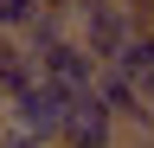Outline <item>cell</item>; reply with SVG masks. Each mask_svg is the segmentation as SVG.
<instances>
[{"label":"cell","instance_id":"cell-12","mask_svg":"<svg viewBox=\"0 0 154 148\" xmlns=\"http://www.w3.org/2000/svg\"><path fill=\"white\" fill-rule=\"evenodd\" d=\"M71 7H84V0H71Z\"/></svg>","mask_w":154,"mask_h":148},{"label":"cell","instance_id":"cell-9","mask_svg":"<svg viewBox=\"0 0 154 148\" xmlns=\"http://www.w3.org/2000/svg\"><path fill=\"white\" fill-rule=\"evenodd\" d=\"M116 7H128V13H135V26H148V20H154V0H116Z\"/></svg>","mask_w":154,"mask_h":148},{"label":"cell","instance_id":"cell-2","mask_svg":"<svg viewBox=\"0 0 154 148\" xmlns=\"http://www.w3.org/2000/svg\"><path fill=\"white\" fill-rule=\"evenodd\" d=\"M128 32H135V13L116 7V0H84V7H71V39L84 45L96 65H109Z\"/></svg>","mask_w":154,"mask_h":148},{"label":"cell","instance_id":"cell-8","mask_svg":"<svg viewBox=\"0 0 154 148\" xmlns=\"http://www.w3.org/2000/svg\"><path fill=\"white\" fill-rule=\"evenodd\" d=\"M38 13H45L38 0H0V39H26Z\"/></svg>","mask_w":154,"mask_h":148},{"label":"cell","instance_id":"cell-3","mask_svg":"<svg viewBox=\"0 0 154 148\" xmlns=\"http://www.w3.org/2000/svg\"><path fill=\"white\" fill-rule=\"evenodd\" d=\"M38 77H45L58 97H90V84H96V58L77 39H64V45H51V52H38Z\"/></svg>","mask_w":154,"mask_h":148},{"label":"cell","instance_id":"cell-5","mask_svg":"<svg viewBox=\"0 0 154 148\" xmlns=\"http://www.w3.org/2000/svg\"><path fill=\"white\" fill-rule=\"evenodd\" d=\"M109 71H122L128 84H141V77H154V26H135L128 39H122V52L109 58Z\"/></svg>","mask_w":154,"mask_h":148},{"label":"cell","instance_id":"cell-7","mask_svg":"<svg viewBox=\"0 0 154 148\" xmlns=\"http://www.w3.org/2000/svg\"><path fill=\"white\" fill-rule=\"evenodd\" d=\"M64 39H71V13H64V7H45L19 45H26V52H32V65H38V52H51V45H64Z\"/></svg>","mask_w":154,"mask_h":148},{"label":"cell","instance_id":"cell-4","mask_svg":"<svg viewBox=\"0 0 154 148\" xmlns=\"http://www.w3.org/2000/svg\"><path fill=\"white\" fill-rule=\"evenodd\" d=\"M58 148H122V129H116V116H109L96 97H77V103L64 109Z\"/></svg>","mask_w":154,"mask_h":148},{"label":"cell","instance_id":"cell-6","mask_svg":"<svg viewBox=\"0 0 154 148\" xmlns=\"http://www.w3.org/2000/svg\"><path fill=\"white\" fill-rule=\"evenodd\" d=\"M26 84H38V65H32V52L19 45V39H0V103L19 97Z\"/></svg>","mask_w":154,"mask_h":148},{"label":"cell","instance_id":"cell-1","mask_svg":"<svg viewBox=\"0 0 154 148\" xmlns=\"http://www.w3.org/2000/svg\"><path fill=\"white\" fill-rule=\"evenodd\" d=\"M64 109H71V97H58V90L38 77V84H26V90H19V97H7L0 122H7V129H19V135H32L38 148H58V135H64Z\"/></svg>","mask_w":154,"mask_h":148},{"label":"cell","instance_id":"cell-11","mask_svg":"<svg viewBox=\"0 0 154 148\" xmlns=\"http://www.w3.org/2000/svg\"><path fill=\"white\" fill-rule=\"evenodd\" d=\"M38 7H64V13H71V0H38Z\"/></svg>","mask_w":154,"mask_h":148},{"label":"cell","instance_id":"cell-14","mask_svg":"<svg viewBox=\"0 0 154 148\" xmlns=\"http://www.w3.org/2000/svg\"><path fill=\"white\" fill-rule=\"evenodd\" d=\"M148 26H154V20H148Z\"/></svg>","mask_w":154,"mask_h":148},{"label":"cell","instance_id":"cell-13","mask_svg":"<svg viewBox=\"0 0 154 148\" xmlns=\"http://www.w3.org/2000/svg\"><path fill=\"white\" fill-rule=\"evenodd\" d=\"M0 109H7V103H0Z\"/></svg>","mask_w":154,"mask_h":148},{"label":"cell","instance_id":"cell-10","mask_svg":"<svg viewBox=\"0 0 154 148\" xmlns=\"http://www.w3.org/2000/svg\"><path fill=\"white\" fill-rule=\"evenodd\" d=\"M0 148H38L32 135H19V129H7V122H0Z\"/></svg>","mask_w":154,"mask_h":148}]
</instances>
